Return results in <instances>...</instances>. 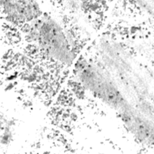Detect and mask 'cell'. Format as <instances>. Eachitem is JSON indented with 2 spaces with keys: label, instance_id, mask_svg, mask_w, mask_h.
Here are the masks:
<instances>
[{
  "label": "cell",
  "instance_id": "cell-1",
  "mask_svg": "<svg viewBox=\"0 0 154 154\" xmlns=\"http://www.w3.org/2000/svg\"><path fill=\"white\" fill-rule=\"evenodd\" d=\"M33 24L31 38L45 55L61 63L73 61V54L67 36L56 20L43 16L34 20Z\"/></svg>",
  "mask_w": 154,
  "mask_h": 154
},
{
  "label": "cell",
  "instance_id": "cell-2",
  "mask_svg": "<svg viewBox=\"0 0 154 154\" xmlns=\"http://www.w3.org/2000/svg\"><path fill=\"white\" fill-rule=\"evenodd\" d=\"M75 70L82 85L107 105L120 110L126 105L116 84L96 64L81 60L77 63Z\"/></svg>",
  "mask_w": 154,
  "mask_h": 154
},
{
  "label": "cell",
  "instance_id": "cell-3",
  "mask_svg": "<svg viewBox=\"0 0 154 154\" xmlns=\"http://www.w3.org/2000/svg\"><path fill=\"white\" fill-rule=\"evenodd\" d=\"M119 111L124 125L137 140L145 144L153 143L154 134L152 122L140 111L127 105Z\"/></svg>",
  "mask_w": 154,
  "mask_h": 154
},
{
  "label": "cell",
  "instance_id": "cell-4",
  "mask_svg": "<svg viewBox=\"0 0 154 154\" xmlns=\"http://www.w3.org/2000/svg\"><path fill=\"white\" fill-rule=\"evenodd\" d=\"M5 15L19 23L32 22L41 16L39 4L32 1H5L1 2Z\"/></svg>",
  "mask_w": 154,
  "mask_h": 154
}]
</instances>
